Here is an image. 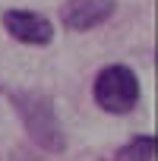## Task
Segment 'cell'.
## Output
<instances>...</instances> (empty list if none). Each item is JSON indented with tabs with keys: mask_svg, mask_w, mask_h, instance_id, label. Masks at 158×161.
Wrapping results in <instances>:
<instances>
[{
	"mask_svg": "<svg viewBox=\"0 0 158 161\" xmlns=\"http://www.w3.org/2000/svg\"><path fill=\"white\" fill-rule=\"evenodd\" d=\"M10 104L13 111L19 114L29 139L51 152V155H60L66 148V133L57 120V111H54V101L41 92H10Z\"/></svg>",
	"mask_w": 158,
	"mask_h": 161,
	"instance_id": "cell-1",
	"label": "cell"
},
{
	"mask_svg": "<svg viewBox=\"0 0 158 161\" xmlns=\"http://www.w3.org/2000/svg\"><path fill=\"white\" fill-rule=\"evenodd\" d=\"M95 104L108 114H130L139 104V76L123 66V63H111L95 76V86H92Z\"/></svg>",
	"mask_w": 158,
	"mask_h": 161,
	"instance_id": "cell-2",
	"label": "cell"
},
{
	"mask_svg": "<svg viewBox=\"0 0 158 161\" xmlns=\"http://www.w3.org/2000/svg\"><path fill=\"white\" fill-rule=\"evenodd\" d=\"M3 29L7 35H13L19 44H32V47H44L54 41V25L48 16L41 13H32V10H7L3 13Z\"/></svg>",
	"mask_w": 158,
	"mask_h": 161,
	"instance_id": "cell-3",
	"label": "cell"
},
{
	"mask_svg": "<svg viewBox=\"0 0 158 161\" xmlns=\"http://www.w3.org/2000/svg\"><path fill=\"white\" fill-rule=\"evenodd\" d=\"M114 13V0H63L60 19L70 32H92Z\"/></svg>",
	"mask_w": 158,
	"mask_h": 161,
	"instance_id": "cell-4",
	"label": "cell"
},
{
	"mask_svg": "<svg viewBox=\"0 0 158 161\" xmlns=\"http://www.w3.org/2000/svg\"><path fill=\"white\" fill-rule=\"evenodd\" d=\"M152 152H155V139L149 133H139L127 145H120L111 161H152Z\"/></svg>",
	"mask_w": 158,
	"mask_h": 161,
	"instance_id": "cell-5",
	"label": "cell"
},
{
	"mask_svg": "<svg viewBox=\"0 0 158 161\" xmlns=\"http://www.w3.org/2000/svg\"><path fill=\"white\" fill-rule=\"evenodd\" d=\"M13 161H41V158L32 155L29 148H16V152H13Z\"/></svg>",
	"mask_w": 158,
	"mask_h": 161,
	"instance_id": "cell-6",
	"label": "cell"
}]
</instances>
